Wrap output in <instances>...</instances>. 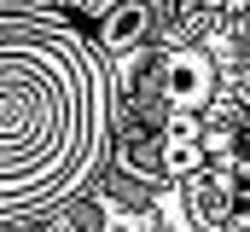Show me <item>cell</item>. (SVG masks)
<instances>
[{"mask_svg": "<svg viewBox=\"0 0 250 232\" xmlns=\"http://www.w3.org/2000/svg\"><path fill=\"white\" fill-rule=\"evenodd\" d=\"M111 139V99L93 53L23 29L0 53V221L64 203Z\"/></svg>", "mask_w": 250, "mask_h": 232, "instance_id": "6da1fadb", "label": "cell"}, {"mask_svg": "<svg viewBox=\"0 0 250 232\" xmlns=\"http://www.w3.org/2000/svg\"><path fill=\"white\" fill-rule=\"evenodd\" d=\"M157 87H163V105H169L175 116H198L209 99H215V64L198 53V47H181V53L163 58Z\"/></svg>", "mask_w": 250, "mask_h": 232, "instance_id": "7a4b0ae2", "label": "cell"}, {"mask_svg": "<svg viewBox=\"0 0 250 232\" xmlns=\"http://www.w3.org/2000/svg\"><path fill=\"white\" fill-rule=\"evenodd\" d=\"M99 23H105V29H99L105 53H134V47L146 41V23H151V12H146L140 0H117V6H111Z\"/></svg>", "mask_w": 250, "mask_h": 232, "instance_id": "3957f363", "label": "cell"}, {"mask_svg": "<svg viewBox=\"0 0 250 232\" xmlns=\"http://www.w3.org/2000/svg\"><path fill=\"white\" fill-rule=\"evenodd\" d=\"M233 163H239V169H250V122H239V128H233Z\"/></svg>", "mask_w": 250, "mask_h": 232, "instance_id": "277c9868", "label": "cell"}, {"mask_svg": "<svg viewBox=\"0 0 250 232\" xmlns=\"http://www.w3.org/2000/svg\"><path fill=\"white\" fill-rule=\"evenodd\" d=\"M151 232H157V227H151Z\"/></svg>", "mask_w": 250, "mask_h": 232, "instance_id": "5b68a950", "label": "cell"}]
</instances>
